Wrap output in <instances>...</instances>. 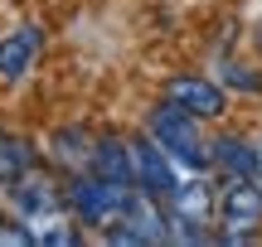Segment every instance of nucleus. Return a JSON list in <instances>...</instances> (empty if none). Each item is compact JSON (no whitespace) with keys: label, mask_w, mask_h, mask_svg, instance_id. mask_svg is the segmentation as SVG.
I'll use <instances>...</instances> for the list:
<instances>
[{"label":"nucleus","mask_w":262,"mask_h":247,"mask_svg":"<svg viewBox=\"0 0 262 247\" xmlns=\"http://www.w3.org/2000/svg\"><path fill=\"white\" fill-rule=\"evenodd\" d=\"M209 165H219L224 175H248V180H257V151L243 136H219V141H209Z\"/></svg>","instance_id":"10"},{"label":"nucleus","mask_w":262,"mask_h":247,"mask_svg":"<svg viewBox=\"0 0 262 247\" xmlns=\"http://www.w3.org/2000/svg\"><path fill=\"white\" fill-rule=\"evenodd\" d=\"M29 165H34V145L19 141V136H5V131H0V184L19 180Z\"/></svg>","instance_id":"11"},{"label":"nucleus","mask_w":262,"mask_h":247,"mask_svg":"<svg viewBox=\"0 0 262 247\" xmlns=\"http://www.w3.org/2000/svg\"><path fill=\"white\" fill-rule=\"evenodd\" d=\"M131 175H136V189L156 194L160 204H165L170 194H175V184H180L175 160H170L150 136H136V141H131Z\"/></svg>","instance_id":"5"},{"label":"nucleus","mask_w":262,"mask_h":247,"mask_svg":"<svg viewBox=\"0 0 262 247\" xmlns=\"http://www.w3.org/2000/svg\"><path fill=\"white\" fill-rule=\"evenodd\" d=\"M54 155H58L63 165H88V160H93V141H88L83 131H73V126H68V131L54 136Z\"/></svg>","instance_id":"12"},{"label":"nucleus","mask_w":262,"mask_h":247,"mask_svg":"<svg viewBox=\"0 0 262 247\" xmlns=\"http://www.w3.org/2000/svg\"><path fill=\"white\" fill-rule=\"evenodd\" d=\"M214 213L224 223V242H248L262 228V184L248 175H224V189L214 194Z\"/></svg>","instance_id":"2"},{"label":"nucleus","mask_w":262,"mask_h":247,"mask_svg":"<svg viewBox=\"0 0 262 247\" xmlns=\"http://www.w3.org/2000/svg\"><path fill=\"white\" fill-rule=\"evenodd\" d=\"M156 204H160L156 194L131 189L122 213H117V223L107 228V242H170V218Z\"/></svg>","instance_id":"4"},{"label":"nucleus","mask_w":262,"mask_h":247,"mask_svg":"<svg viewBox=\"0 0 262 247\" xmlns=\"http://www.w3.org/2000/svg\"><path fill=\"white\" fill-rule=\"evenodd\" d=\"M257 180H262V145H257Z\"/></svg>","instance_id":"14"},{"label":"nucleus","mask_w":262,"mask_h":247,"mask_svg":"<svg viewBox=\"0 0 262 247\" xmlns=\"http://www.w3.org/2000/svg\"><path fill=\"white\" fill-rule=\"evenodd\" d=\"M146 131L175 165H185V170H209V141L199 136V116H189L185 107H175V102L150 107Z\"/></svg>","instance_id":"1"},{"label":"nucleus","mask_w":262,"mask_h":247,"mask_svg":"<svg viewBox=\"0 0 262 247\" xmlns=\"http://www.w3.org/2000/svg\"><path fill=\"white\" fill-rule=\"evenodd\" d=\"M165 102L185 107L189 116H199V121H219V116L228 112V97L219 83H209V78H194V73H180L165 83Z\"/></svg>","instance_id":"6"},{"label":"nucleus","mask_w":262,"mask_h":247,"mask_svg":"<svg viewBox=\"0 0 262 247\" xmlns=\"http://www.w3.org/2000/svg\"><path fill=\"white\" fill-rule=\"evenodd\" d=\"M88 170L102 175V180L112 184H126V189H136V175H131V141H93V160H88Z\"/></svg>","instance_id":"9"},{"label":"nucleus","mask_w":262,"mask_h":247,"mask_svg":"<svg viewBox=\"0 0 262 247\" xmlns=\"http://www.w3.org/2000/svg\"><path fill=\"white\" fill-rule=\"evenodd\" d=\"M126 184H112V180H102V175H78L73 184H68V209L78 213V223H88V228H112L117 223V213H122V204H126Z\"/></svg>","instance_id":"3"},{"label":"nucleus","mask_w":262,"mask_h":247,"mask_svg":"<svg viewBox=\"0 0 262 247\" xmlns=\"http://www.w3.org/2000/svg\"><path fill=\"white\" fill-rule=\"evenodd\" d=\"M228 83H238V87H248V92H257L262 78H257V73H243V68H228Z\"/></svg>","instance_id":"13"},{"label":"nucleus","mask_w":262,"mask_h":247,"mask_svg":"<svg viewBox=\"0 0 262 247\" xmlns=\"http://www.w3.org/2000/svg\"><path fill=\"white\" fill-rule=\"evenodd\" d=\"M10 199H15V209L25 213V223H44V218H58V213L68 209V199L58 194V184H49L44 175H19V180H10Z\"/></svg>","instance_id":"7"},{"label":"nucleus","mask_w":262,"mask_h":247,"mask_svg":"<svg viewBox=\"0 0 262 247\" xmlns=\"http://www.w3.org/2000/svg\"><path fill=\"white\" fill-rule=\"evenodd\" d=\"M39 48H44L39 24H19V29H10V34L0 39V83H19V78L34 68Z\"/></svg>","instance_id":"8"}]
</instances>
